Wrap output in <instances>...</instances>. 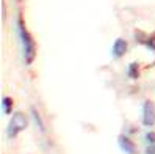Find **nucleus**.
Listing matches in <instances>:
<instances>
[{"label": "nucleus", "instance_id": "nucleus-1", "mask_svg": "<svg viewBox=\"0 0 155 154\" xmlns=\"http://www.w3.org/2000/svg\"><path fill=\"white\" fill-rule=\"evenodd\" d=\"M16 29H17V36H19L21 46H22V55H24V61L27 65H31L35 55H36V47H35V41L33 36L30 35V32L27 30L25 22L22 19V14L17 16V22H16Z\"/></svg>", "mask_w": 155, "mask_h": 154}, {"label": "nucleus", "instance_id": "nucleus-2", "mask_svg": "<svg viewBox=\"0 0 155 154\" xmlns=\"http://www.w3.org/2000/svg\"><path fill=\"white\" fill-rule=\"evenodd\" d=\"M27 126H28V118H27V115L24 112H16L10 123H8V128H6V135L8 139H14L16 135H19L24 129H27Z\"/></svg>", "mask_w": 155, "mask_h": 154}, {"label": "nucleus", "instance_id": "nucleus-3", "mask_svg": "<svg viewBox=\"0 0 155 154\" xmlns=\"http://www.w3.org/2000/svg\"><path fill=\"white\" fill-rule=\"evenodd\" d=\"M141 123L144 128H152L155 126V102L150 99H146L143 102V118Z\"/></svg>", "mask_w": 155, "mask_h": 154}, {"label": "nucleus", "instance_id": "nucleus-4", "mask_svg": "<svg viewBox=\"0 0 155 154\" xmlns=\"http://www.w3.org/2000/svg\"><path fill=\"white\" fill-rule=\"evenodd\" d=\"M127 50H129V43H127L124 38H116L114 43H113V49H111V55L114 60L117 58H122Z\"/></svg>", "mask_w": 155, "mask_h": 154}, {"label": "nucleus", "instance_id": "nucleus-5", "mask_svg": "<svg viewBox=\"0 0 155 154\" xmlns=\"http://www.w3.org/2000/svg\"><path fill=\"white\" fill-rule=\"evenodd\" d=\"M117 143H119V148L125 154H138V148H136L135 142L130 140V137H127V135L121 134L119 137H117Z\"/></svg>", "mask_w": 155, "mask_h": 154}, {"label": "nucleus", "instance_id": "nucleus-6", "mask_svg": "<svg viewBox=\"0 0 155 154\" xmlns=\"http://www.w3.org/2000/svg\"><path fill=\"white\" fill-rule=\"evenodd\" d=\"M127 76L132 80H138L141 77V68L138 61H132L129 66H127Z\"/></svg>", "mask_w": 155, "mask_h": 154}, {"label": "nucleus", "instance_id": "nucleus-7", "mask_svg": "<svg viewBox=\"0 0 155 154\" xmlns=\"http://www.w3.org/2000/svg\"><path fill=\"white\" fill-rule=\"evenodd\" d=\"M30 113H31V118H33V123L38 126V129L41 131V132H44L45 131V126H44V121H42V118H41V115H39V112L36 110L35 107H30Z\"/></svg>", "mask_w": 155, "mask_h": 154}, {"label": "nucleus", "instance_id": "nucleus-8", "mask_svg": "<svg viewBox=\"0 0 155 154\" xmlns=\"http://www.w3.org/2000/svg\"><path fill=\"white\" fill-rule=\"evenodd\" d=\"M13 99L10 98V96H3L2 98V110H3V113L5 115H10L11 112H13Z\"/></svg>", "mask_w": 155, "mask_h": 154}, {"label": "nucleus", "instance_id": "nucleus-9", "mask_svg": "<svg viewBox=\"0 0 155 154\" xmlns=\"http://www.w3.org/2000/svg\"><path fill=\"white\" fill-rule=\"evenodd\" d=\"M144 142L146 145H153L155 143V132L153 131H147L144 134Z\"/></svg>", "mask_w": 155, "mask_h": 154}, {"label": "nucleus", "instance_id": "nucleus-10", "mask_svg": "<svg viewBox=\"0 0 155 154\" xmlns=\"http://www.w3.org/2000/svg\"><path fill=\"white\" fill-rule=\"evenodd\" d=\"M144 154H155V143L153 145H147L144 149Z\"/></svg>", "mask_w": 155, "mask_h": 154}, {"label": "nucleus", "instance_id": "nucleus-11", "mask_svg": "<svg viewBox=\"0 0 155 154\" xmlns=\"http://www.w3.org/2000/svg\"><path fill=\"white\" fill-rule=\"evenodd\" d=\"M5 17H6V11H5V2H2V19L5 21Z\"/></svg>", "mask_w": 155, "mask_h": 154}]
</instances>
